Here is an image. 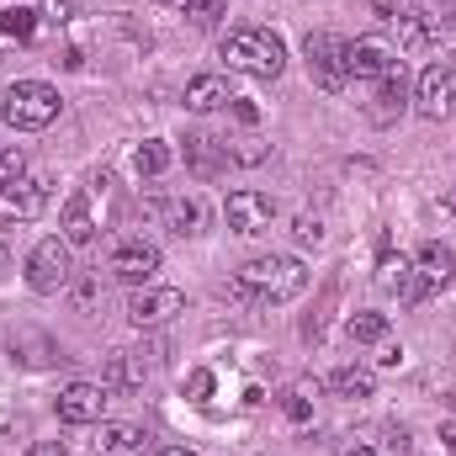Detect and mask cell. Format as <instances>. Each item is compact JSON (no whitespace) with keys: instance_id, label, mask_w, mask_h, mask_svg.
I'll return each instance as SVG.
<instances>
[{"instance_id":"obj_1","label":"cell","mask_w":456,"mask_h":456,"mask_svg":"<svg viewBox=\"0 0 456 456\" xmlns=\"http://www.w3.org/2000/svg\"><path fill=\"white\" fill-rule=\"evenodd\" d=\"M224 59L233 75H255V80H276L287 69V43L271 27H239L224 37Z\"/></svg>"},{"instance_id":"obj_2","label":"cell","mask_w":456,"mask_h":456,"mask_svg":"<svg viewBox=\"0 0 456 456\" xmlns=\"http://www.w3.org/2000/svg\"><path fill=\"white\" fill-rule=\"evenodd\" d=\"M303 287H308V271L292 255H255L239 271V292H249L260 303H292Z\"/></svg>"},{"instance_id":"obj_3","label":"cell","mask_w":456,"mask_h":456,"mask_svg":"<svg viewBox=\"0 0 456 456\" xmlns=\"http://www.w3.org/2000/svg\"><path fill=\"white\" fill-rule=\"evenodd\" d=\"M59 117V91L48 80H16L5 91V122L21 127V133H37Z\"/></svg>"},{"instance_id":"obj_4","label":"cell","mask_w":456,"mask_h":456,"mask_svg":"<svg viewBox=\"0 0 456 456\" xmlns=\"http://www.w3.org/2000/svg\"><path fill=\"white\" fill-rule=\"evenodd\" d=\"M107 271H112L117 281H127V287H149L154 271H159V244H149V239H117L112 249H107Z\"/></svg>"},{"instance_id":"obj_5","label":"cell","mask_w":456,"mask_h":456,"mask_svg":"<svg viewBox=\"0 0 456 456\" xmlns=\"http://www.w3.org/2000/svg\"><path fill=\"white\" fill-rule=\"evenodd\" d=\"M393 69H398V48H393L387 37L366 32V37L345 43V75H350V80H382V75H393Z\"/></svg>"},{"instance_id":"obj_6","label":"cell","mask_w":456,"mask_h":456,"mask_svg":"<svg viewBox=\"0 0 456 456\" xmlns=\"http://www.w3.org/2000/svg\"><path fill=\"white\" fill-rule=\"evenodd\" d=\"M69 239H43L32 255H27V281H32V292H59V287H69Z\"/></svg>"},{"instance_id":"obj_7","label":"cell","mask_w":456,"mask_h":456,"mask_svg":"<svg viewBox=\"0 0 456 456\" xmlns=\"http://www.w3.org/2000/svg\"><path fill=\"white\" fill-rule=\"evenodd\" d=\"M48 208V181L43 175H16L0 186V224H32Z\"/></svg>"},{"instance_id":"obj_8","label":"cell","mask_w":456,"mask_h":456,"mask_svg":"<svg viewBox=\"0 0 456 456\" xmlns=\"http://www.w3.org/2000/svg\"><path fill=\"white\" fill-rule=\"evenodd\" d=\"M175 314H186V297H181L175 287H138V292L127 297V319H133L138 330H159V324H170Z\"/></svg>"},{"instance_id":"obj_9","label":"cell","mask_w":456,"mask_h":456,"mask_svg":"<svg viewBox=\"0 0 456 456\" xmlns=\"http://www.w3.org/2000/svg\"><path fill=\"white\" fill-rule=\"evenodd\" d=\"M345 43L350 37H340V32H314L308 37V69H314V80L324 86V91H345Z\"/></svg>"},{"instance_id":"obj_10","label":"cell","mask_w":456,"mask_h":456,"mask_svg":"<svg viewBox=\"0 0 456 456\" xmlns=\"http://www.w3.org/2000/svg\"><path fill=\"white\" fill-rule=\"evenodd\" d=\"M414 102H419V112L430 117V122H446V117H456V69H446V64H430V69L419 75V86H414Z\"/></svg>"},{"instance_id":"obj_11","label":"cell","mask_w":456,"mask_h":456,"mask_svg":"<svg viewBox=\"0 0 456 456\" xmlns=\"http://www.w3.org/2000/svg\"><path fill=\"white\" fill-rule=\"evenodd\" d=\"M224 218L233 233H265L271 218H276V202L265 197V191H233L224 202Z\"/></svg>"},{"instance_id":"obj_12","label":"cell","mask_w":456,"mask_h":456,"mask_svg":"<svg viewBox=\"0 0 456 456\" xmlns=\"http://www.w3.org/2000/svg\"><path fill=\"white\" fill-rule=\"evenodd\" d=\"M102 414H107V387H96V382H69V387L59 393V419H64V425H102Z\"/></svg>"},{"instance_id":"obj_13","label":"cell","mask_w":456,"mask_h":456,"mask_svg":"<svg viewBox=\"0 0 456 456\" xmlns=\"http://www.w3.org/2000/svg\"><path fill=\"white\" fill-rule=\"evenodd\" d=\"M403 107H409V75H403V64H398L393 75H382V80H377V96H371L366 117H371L377 127H387V122H398V117H403Z\"/></svg>"},{"instance_id":"obj_14","label":"cell","mask_w":456,"mask_h":456,"mask_svg":"<svg viewBox=\"0 0 456 456\" xmlns=\"http://www.w3.org/2000/svg\"><path fill=\"white\" fill-rule=\"evenodd\" d=\"M377 287L382 292H398L403 303H419L425 297V287L414 281V260L409 255H393V249H382V260H377Z\"/></svg>"},{"instance_id":"obj_15","label":"cell","mask_w":456,"mask_h":456,"mask_svg":"<svg viewBox=\"0 0 456 456\" xmlns=\"http://www.w3.org/2000/svg\"><path fill=\"white\" fill-rule=\"evenodd\" d=\"M452 276H456V255L446 244H425V249L414 255V281L425 287V297H430L436 287H446Z\"/></svg>"},{"instance_id":"obj_16","label":"cell","mask_w":456,"mask_h":456,"mask_svg":"<svg viewBox=\"0 0 456 456\" xmlns=\"http://www.w3.org/2000/svg\"><path fill=\"white\" fill-rule=\"evenodd\" d=\"M143 430L138 425H122V419H107L102 436H96V456H143Z\"/></svg>"},{"instance_id":"obj_17","label":"cell","mask_w":456,"mask_h":456,"mask_svg":"<svg viewBox=\"0 0 456 456\" xmlns=\"http://www.w3.org/2000/svg\"><path fill=\"white\" fill-rule=\"evenodd\" d=\"M233 102V91H228L224 75H197V80H186V107L191 112H218Z\"/></svg>"},{"instance_id":"obj_18","label":"cell","mask_w":456,"mask_h":456,"mask_svg":"<svg viewBox=\"0 0 456 456\" xmlns=\"http://www.w3.org/2000/svg\"><path fill=\"white\" fill-rule=\"evenodd\" d=\"M11 355H21L27 366H53V361H64V350L48 340V335H37V330H16V335H11Z\"/></svg>"},{"instance_id":"obj_19","label":"cell","mask_w":456,"mask_h":456,"mask_svg":"<svg viewBox=\"0 0 456 456\" xmlns=\"http://www.w3.org/2000/svg\"><path fill=\"white\" fill-rule=\"evenodd\" d=\"M64 239L69 244H91L96 239V218H91V191H75L64 202Z\"/></svg>"},{"instance_id":"obj_20","label":"cell","mask_w":456,"mask_h":456,"mask_svg":"<svg viewBox=\"0 0 456 456\" xmlns=\"http://www.w3.org/2000/svg\"><path fill=\"white\" fill-rule=\"evenodd\" d=\"M330 393H335V398H350V403H361V398L377 393V377H371L366 366H340V371H330Z\"/></svg>"},{"instance_id":"obj_21","label":"cell","mask_w":456,"mask_h":456,"mask_svg":"<svg viewBox=\"0 0 456 456\" xmlns=\"http://www.w3.org/2000/svg\"><path fill=\"white\" fill-rule=\"evenodd\" d=\"M143 377H149V361L138 350H117L112 361H107V382L112 387H138Z\"/></svg>"},{"instance_id":"obj_22","label":"cell","mask_w":456,"mask_h":456,"mask_svg":"<svg viewBox=\"0 0 456 456\" xmlns=\"http://www.w3.org/2000/svg\"><path fill=\"white\" fill-rule=\"evenodd\" d=\"M165 218H170L175 233H202V218H208V213H202V202H197V197H175V202L165 208Z\"/></svg>"},{"instance_id":"obj_23","label":"cell","mask_w":456,"mask_h":456,"mask_svg":"<svg viewBox=\"0 0 456 456\" xmlns=\"http://www.w3.org/2000/svg\"><path fill=\"white\" fill-rule=\"evenodd\" d=\"M170 143H159V138H149V143H138V154H133V165H138V175H165L170 170Z\"/></svg>"},{"instance_id":"obj_24","label":"cell","mask_w":456,"mask_h":456,"mask_svg":"<svg viewBox=\"0 0 456 456\" xmlns=\"http://www.w3.org/2000/svg\"><path fill=\"white\" fill-rule=\"evenodd\" d=\"M345 335H350V340H361V345L387 340V314H355V319L345 324Z\"/></svg>"},{"instance_id":"obj_25","label":"cell","mask_w":456,"mask_h":456,"mask_svg":"<svg viewBox=\"0 0 456 456\" xmlns=\"http://www.w3.org/2000/svg\"><path fill=\"white\" fill-rule=\"evenodd\" d=\"M186 159H191L202 175H213V170L224 165V154H218V149H213V138H202V133H191V138H186Z\"/></svg>"},{"instance_id":"obj_26","label":"cell","mask_w":456,"mask_h":456,"mask_svg":"<svg viewBox=\"0 0 456 456\" xmlns=\"http://www.w3.org/2000/svg\"><path fill=\"white\" fill-rule=\"evenodd\" d=\"M224 11H228V0H186V16H191L197 27H213Z\"/></svg>"},{"instance_id":"obj_27","label":"cell","mask_w":456,"mask_h":456,"mask_svg":"<svg viewBox=\"0 0 456 456\" xmlns=\"http://www.w3.org/2000/svg\"><path fill=\"white\" fill-rule=\"evenodd\" d=\"M32 27H37L32 11H5V16H0V32H5V37H32Z\"/></svg>"},{"instance_id":"obj_28","label":"cell","mask_w":456,"mask_h":456,"mask_svg":"<svg viewBox=\"0 0 456 456\" xmlns=\"http://www.w3.org/2000/svg\"><path fill=\"white\" fill-rule=\"evenodd\" d=\"M292 239H297V244H324V224H319L314 213H303V218L292 224Z\"/></svg>"},{"instance_id":"obj_29","label":"cell","mask_w":456,"mask_h":456,"mask_svg":"<svg viewBox=\"0 0 456 456\" xmlns=\"http://www.w3.org/2000/svg\"><path fill=\"white\" fill-rule=\"evenodd\" d=\"M16 175H21V149L0 143V186H5V181H16Z\"/></svg>"},{"instance_id":"obj_30","label":"cell","mask_w":456,"mask_h":456,"mask_svg":"<svg viewBox=\"0 0 456 456\" xmlns=\"http://www.w3.org/2000/svg\"><path fill=\"white\" fill-rule=\"evenodd\" d=\"M186 393H191L197 403H208V393H213V371H191V377H186Z\"/></svg>"},{"instance_id":"obj_31","label":"cell","mask_w":456,"mask_h":456,"mask_svg":"<svg viewBox=\"0 0 456 456\" xmlns=\"http://www.w3.org/2000/svg\"><path fill=\"white\" fill-rule=\"evenodd\" d=\"M96 297H102V281H86V287L75 292V308H80V314H96Z\"/></svg>"},{"instance_id":"obj_32","label":"cell","mask_w":456,"mask_h":456,"mask_svg":"<svg viewBox=\"0 0 456 456\" xmlns=\"http://www.w3.org/2000/svg\"><path fill=\"white\" fill-rule=\"evenodd\" d=\"M345 456H398V452H393V446H366V441H361V446H350Z\"/></svg>"},{"instance_id":"obj_33","label":"cell","mask_w":456,"mask_h":456,"mask_svg":"<svg viewBox=\"0 0 456 456\" xmlns=\"http://www.w3.org/2000/svg\"><path fill=\"white\" fill-rule=\"evenodd\" d=\"M27 456H69V452H64L59 441H37V446H32V452H27Z\"/></svg>"},{"instance_id":"obj_34","label":"cell","mask_w":456,"mask_h":456,"mask_svg":"<svg viewBox=\"0 0 456 456\" xmlns=\"http://www.w3.org/2000/svg\"><path fill=\"white\" fill-rule=\"evenodd\" d=\"M377 361H382V366H398V361H403V350H398V345H382V350H377Z\"/></svg>"},{"instance_id":"obj_35","label":"cell","mask_w":456,"mask_h":456,"mask_svg":"<svg viewBox=\"0 0 456 456\" xmlns=\"http://www.w3.org/2000/svg\"><path fill=\"white\" fill-rule=\"evenodd\" d=\"M441 446H446V452H456V419H452V425H441Z\"/></svg>"},{"instance_id":"obj_36","label":"cell","mask_w":456,"mask_h":456,"mask_svg":"<svg viewBox=\"0 0 456 456\" xmlns=\"http://www.w3.org/2000/svg\"><path fill=\"white\" fill-rule=\"evenodd\" d=\"M441 208H446V213H452V218H456V186H452V191H446V197H441Z\"/></svg>"},{"instance_id":"obj_37","label":"cell","mask_w":456,"mask_h":456,"mask_svg":"<svg viewBox=\"0 0 456 456\" xmlns=\"http://www.w3.org/2000/svg\"><path fill=\"white\" fill-rule=\"evenodd\" d=\"M159 456H197V452H186V446H165Z\"/></svg>"},{"instance_id":"obj_38","label":"cell","mask_w":456,"mask_h":456,"mask_svg":"<svg viewBox=\"0 0 456 456\" xmlns=\"http://www.w3.org/2000/svg\"><path fill=\"white\" fill-rule=\"evenodd\" d=\"M165 5H181V11H186V0H165Z\"/></svg>"}]
</instances>
